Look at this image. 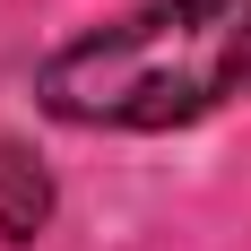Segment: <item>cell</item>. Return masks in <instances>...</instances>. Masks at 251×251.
Here are the masks:
<instances>
[{
	"label": "cell",
	"mask_w": 251,
	"mask_h": 251,
	"mask_svg": "<svg viewBox=\"0 0 251 251\" xmlns=\"http://www.w3.org/2000/svg\"><path fill=\"white\" fill-rule=\"evenodd\" d=\"M44 226H52V182H44V165L0 139V243H35Z\"/></svg>",
	"instance_id": "cell-2"
},
{
	"label": "cell",
	"mask_w": 251,
	"mask_h": 251,
	"mask_svg": "<svg viewBox=\"0 0 251 251\" xmlns=\"http://www.w3.org/2000/svg\"><path fill=\"white\" fill-rule=\"evenodd\" d=\"M251 96V0H148L35 70V104L78 130H182Z\"/></svg>",
	"instance_id": "cell-1"
}]
</instances>
